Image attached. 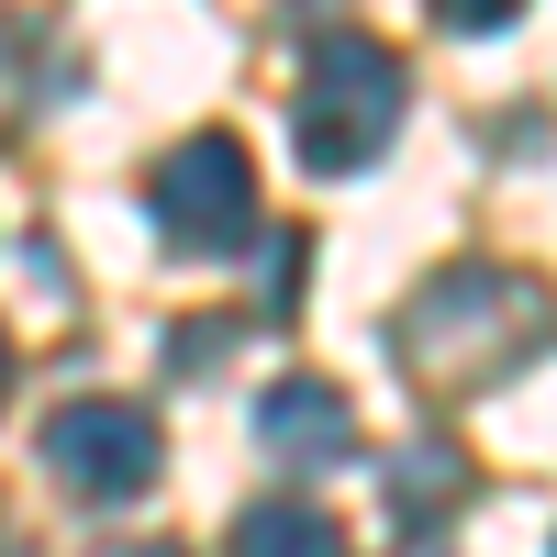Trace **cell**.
<instances>
[{
    "mask_svg": "<svg viewBox=\"0 0 557 557\" xmlns=\"http://www.w3.org/2000/svg\"><path fill=\"white\" fill-rule=\"evenodd\" d=\"M401 346H412V380H446V391H480L513 368V346H535V290L502 268H446L424 278V301L401 312Z\"/></svg>",
    "mask_w": 557,
    "mask_h": 557,
    "instance_id": "obj_1",
    "label": "cell"
},
{
    "mask_svg": "<svg viewBox=\"0 0 557 557\" xmlns=\"http://www.w3.org/2000/svg\"><path fill=\"white\" fill-rule=\"evenodd\" d=\"M401 134V57L380 34H323L312 45V78H301V157L323 178L368 168Z\"/></svg>",
    "mask_w": 557,
    "mask_h": 557,
    "instance_id": "obj_2",
    "label": "cell"
},
{
    "mask_svg": "<svg viewBox=\"0 0 557 557\" xmlns=\"http://www.w3.org/2000/svg\"><path fill=\"white\" fill-rule=\"evenodd\" d=\"M246 223H257V157L235 146V134H190V146H168V168H157V235L168 246L212 257V246H235Z\"/></svg>",
    "mask_w": 557,
    "mask_h": 557,
    "instance_id": "obj_3",
    "label": "cell"
},
{
    "mask_svg": "<svg viewBox=\"0 0 557 557\" xmlns=\"http://www.w3.org/2000/svg\"><path fill=\"white\" fill-rule=\"evenodd\" d=\"M157 457L168 446H157V424L134 401H57L45 412V469H57L78 502H134L157 480Z\"/></svg>",
    "mask_w": 557,
    "mask_h": 557,
    "instance_id": "obj_4",
    "label": "cell"
},
{
    "mask_svg": "<svg viewBox=\"0 0 557 557\" xmlns=\"http://www.w3.org/2000/svg\"><path fill=\"white\" fill-rule=\"evenodd\" d=\"M257 446L278 457V469H335V457L357 446V412H346L335 380H278L257 401Z\"/></svg>",
    "mask_w": 557,
    "mask_h": 557,
    "instance_id": "obj_5",
    "label": "cell"
},
{
    "mask_svg": "<svg viewBox=\"0 0 557 557\" xmlns=\"http://www.w3.org/2000/svg\"><path fill=\"white\" fill-rule=\"evenodd\" d=\"M235 557H346V535H335V513H312V502H246Z\"/></svg>",
    "mask_w": 557,
    "mask_h": 557,
    "instance_id": "obj_6",
    "label": "cell"
},
{
    "mask_svg": "<svg viewBox=\"0 0 557 557\" xmlns=\"http://www.w3.org/2000/svg\"><path fill=\"white\" fill-rule=\"evenodd\" d=\"M457 491H469V457H457V446H401L391 457V502H401V513H446Z\"/></svg>",
    "mask_w": 557,
    "mask_h": 557,
    "instance_id": "obj_7",
    "label": "cell"
},
{
    "mask_svg": "<svg viewBox=\"0 0 557 557\" xmlns=\"http://www.w3.org/2000/svg\"><path fill=\"white\" fill-rule=\"evenodd\" d=\"M301 257H312L301 235H268V312H290V301H301Z\"/></svg>",
    "mask_w": 557,
    "mask_h": 557,
    "instance_id": "obj_8",
    "label": "cell"
},
{
    "mask_svg": "<svg viewBox=\"0 0 557 557\" xmlns=\"http://www.w3.org/2000/svg\"><path fill=\"white\" fill-rule=\"evenodd\" d=\"M0 401H12V335H0Z\"/></svg>",
    "mask_w": 557,
    "mask_h": 557,
    "instance_id": "obj_9",
    "label": "cell"
},
{
    "mask_svg": "<svg viewBox=\"0 0 557 557\" xmlns=\"http://www.w3.org/2000/svg\"><path fill=\"white\" fill-rule=\"evenodd\" d=\"M112 557H168V546H112Z\"/></svg>",
    "mask_w": 557,
    "mask_h": 557,
    "instance_id": "obj_10",
    "label": "cell"
}]
</instances>
